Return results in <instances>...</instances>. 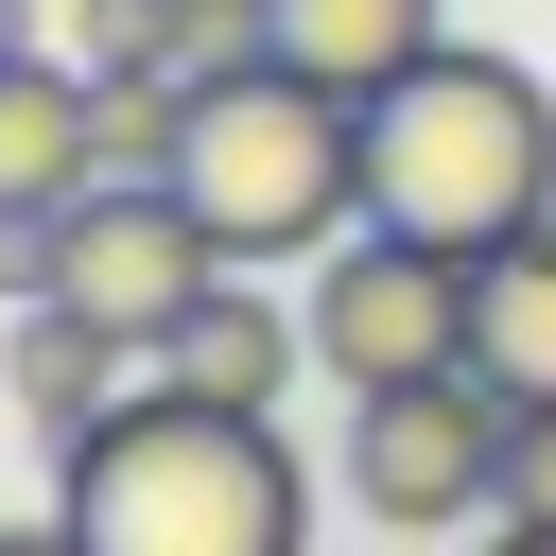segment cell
Masks as SVG:
<instances>
[{"mask_svg": "<svg viewBox=\"0 0 556 556\" xmlns=\"http://www.w3.org/2000/svg\"><path fill=\"white\" fill-rule=\"evenodd\" d=\"M313 382H348V400H382V382H434V365H469V261L452 243H417V226H348L330 261H313Z\"/></svg>", "mask_w": 556, "mask_h": 556, "instance_id": "obj_5", "label": "cell"}, {"mask_svg": "<svg viewBox=\"0 0 556 556\" xmlns=\"http://www.w3.org/2000/svg\"><path fill=\"white\" fill-rule=\"evenodd\" d=\"M504 382L486 365H434V382H382L348 400V504L382 539H452V521H504Z\"/></svg>", "mask_w": 556, "mask_h": 556, "instance_id": "obj_4", "label": "cell"}, {"mask_svg": "<svg viewBox=\"0 0 556 556\" xmlns=\"http://www.w3.org/2000/svg\"><path fill=\"white\" fill-rule=\"evenodd\" d=\"M70 191H104V87L35 35L0 52V208H70Z\"/></svg>", "mask_w": 556, "mask_h": 556, "instance_id": "obj_7", "label": "cell"}, {"mask_svg": "<svg viewBox=\"0 0 556 556\" xmlns=\"http://www.w3.org/2000/svg\"><path fill=\"white\" fill-rule=\"evenodd\" d=\"M313 365V313H278V295H243V261L156 330V382H191V400H243V417H278V382Z\"/></svg>", "mask_w": 556, "mask_h": 556, "instance_id": "obj_8", "label": "cell"}, {"mask_svg": "<svg viewBox=\"0 0 556 556\" xmlns=\"http://www.w3.org/2000/svg\"><path fill=\"white\" fill-rule=\"evenodd\" d=\"M52 521L87 556H313V469L278 417L191 400V382H122L70 452H52Z\"/></svg>", "mask_w": 556, "mask_h": 556, "instance_id": "obj_1", "label": "cell"}, {"mask_svg": "<svg viewBox=\"0 0 556 556\" xmlns=\"http://www.w3.org/2000/svg\"><path fill=\"white\" fill-rule=\"evenodd\" d=\"M486 556H556V521H486Z\"/></svg>", "mask_w": 556, "mask_h": 556, "instance_id": "obj_14", "label": "cell"}, {"mask_svg": "<svg viewBox=\"0 0 556 556\" xmlns=\"http://www.w3.org/2000/svg\"><path fill=\"white\" fill-rule=\"evenodd\" d=\"M0 52H35V0H0Z\"/></svg>", "mask_w": 556, "mask_h": 556, "instance_id": "obj_15", "label": "cell"}, {"mask_svg": "<svg viewBox=\"0 0 556 556\" xmlns=\"http://www.w3.org/2000/svg\"><path fill=\"white\" fill-rule=\"evenodd\" d=\"M0 556H87V539L70 521H0Z\"/></svg>", "mask_w": 556, "mask_h": 556, "instance_id": "obj_13", "label": "cell"}, {"mask_svg": "<svg viewBox=\"0 0 556 556\" xmlns=\"http://www.w3.org/2000/svg\"><path fill=\"white\" fill-rule=\"evenodd\" d=\"M208 278H226V243L191 226V191H174V174H104V191H70V208H52V295H70V313H104V330H139V365H156V330H174Z\"/></svg>", "mask_w": 556, "mask_h": 556, "instance_id": "obj_6", "label": "cell"}, {"mask_svg": "<svg viewBox=\"0 0 556 556\" xmlns=\"http://www.w3.org/2000/svg\"><path fill=\"white\" fill-rule=\"evenodd\" d=\"M434 35H452L434 0H261V52H278V70H313V87H348V104H382Z\"/></svg>", "mask_w": 556, "mask_h": 556, "instance_id": "obj_9", "label": "cell"}, {"mask_svg": "<svg viewBox=\"0 0 556 556\" xmlns=\"http://www.w3.org/2000/svg\"><path fill=\"white\" fill-rule=\"evenodd\" d=\"M504 521H556V400L504 417Z\"/></svg>", "mask_w": 556, "mask_h": 556, "instance_id": "obj_12", "label": "cell"}, {"mask_svg": "<svg viewBox=\"0 0 556 556\" xmlns=\"http://www.w3.org/2000/svg\"><path fill=\"white\" fill-rule=\"evenodd\" d=\"M469 365H486L504 400H556V208L469 261Z\"/></svg>", "mask_w": 556, "mask_h": 556, "instance_id": "obj_11", "label": "cell"}, {"mask_svg": "<svg viewBox=\"0 0 556 556\" xmlns=\"http://www.w3.org/2000/svg\"><path fill=\"white\" fill-rule=\"evenodd\" d=\"M539 208H556V87H539L521 52L434 35V52L365 104V226H417V243L486 261V243H521Z\"/></svg>", "mask_w": 556, "mask_h": 556, "instance_id": "obj_2", "label": "cell"}, {"mask_svg": "<svg viewBox=\"0 0 556 556\" xmlns=\"http://www.w3.org/2000/svg\"><path fill=\"white\" fill-rule=\"evenodd\" d=\"M174 191H191V226H208L243 278H261V261H330V243L365 226V104L313 87V70H278V52H226V70H191Z\"/></svg>", "mask_w": 556, "mask_h": 556, "instance_id": "obj_3", "label": "cell"}, {"mask_svg": "<svg viewBox=\"0 0 556 556\" xmlns=\"http://www.w3.org/2000/svg\"><path fill=\"white\" fill-rule=\"evenodd\" d=\"M0 382H17V417H35L52 452H70V434H87V417H104L122 382H139V330H104V313L35 295V313H17V348H0Z\"/></svg>", "mask_w": 556, "mask_h": 556, "instance_id": "obj_10", "label": "cell"}]
</instances>
